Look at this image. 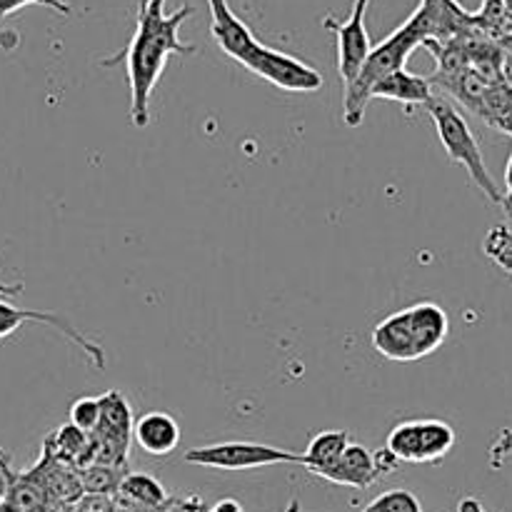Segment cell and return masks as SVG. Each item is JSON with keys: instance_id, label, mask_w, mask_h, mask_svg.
<instances>
[{"instance_id": "8992f818", "label": "cell", "mask_w": 512, "mask_h": 512, "mask_svg": "<svg viewBox=\"0 0 512 512\" xmlns=\"http://www.w3.org/2000/svg\"><path fill=\"white\" fill-rule=\"evenodd\" d=\"M185 463L200 465V468L215 470H255L268 468V465H300V453L275 448L265 443H250V440H228V443L200 445L185 453Z\"/></svg>"}, {"instance_id": "d4e9b609", "label": "cell", "mask_w": 512, "mask_h": 512, "mask_svg": "<svg viewBox=\"0 0 512 512\" xmlns=\"http://www.w3.org/2000/svg\"><path fill=\"white\" fill-rule=\"evenodd\" d=\"M458 512H488L478 498H463L458 503Z\"/></svg>"}, {"instance_id": "52a82bcc", "label": "cell", "mask_w": 512, "mask_h": 512, "mask_svg": "<svg viewBox=\"0 0 512 512\" xmlns=\"http://www.w3.org/2000/svg\"><path fill=\"white\" fill-rule=\"evenodd\" d=\"M240 65L248 68L253 75H258V78L268 80L275 88L288 90V93H315L325 83L320 70L310 68L308 63H303L295 55L268 48L263 43L255 45Z\"/></svg>"}, {"instance_id": "83f0119b", "label": "cell", "mask_w": 512, "mask_h": 512, "mask_svg": "<svg viewBox=\"0 0 512 512\" xmlns=\"http://www.w3.org/2000/svg\"><path fill=\"white\" fill-rule=\"evenodd\" d=\"M505 10H508V15L512 18V0H505Z\"/></svg>"}, {"instance_id": "5bb4252c", "label": "cell", "mask_w": 512, "mask_h": 512, "mask_svg": "<svg viewBox=\"0 0 512 512\" xmlns=\"http://www.w3.org/2000/svg\"><path fill=\"white\" fill-rule=\"evenodd\" d=\"M118 495L123 503H128L135 512H168L170 495L160 480L148 473H128L123 475L118 485Z\"/></svg>"}, {"instance_id": "7c38bea8", "label": "cell", "mask_w": 512, "mask_h": 512, "mask_svg": "<svg viewBox=\"0 0 512 512\" xmlns=\"http://www.w3.org/2000/svg\"><path fill=\"white\" fill-rule=\"evenodd\" d=\"M318 478L328 480V483L345 485V488L365 490L378 480V468H375V458L365 445L350 443L345 453L340 455L338 463L320 473Z\"/></svg>"}, {"instance_id": "3957f363", "label": "cell", "mask_w": 512, "mask_h": 512, "mask_svg": "<svg viewBox=\"0 0 512 512\" xmlns=\"http://www.w3.org/2000/svg\"><path fill=\"white\" fill-rule=\"evenodd\" d=\"M428 43V35H425L423 25L418 23L415 15H410L403 25H400L395 33H390L383 43L373 45V50L365 58L363 68H360L358 78L343 90V118L345 125L350 128H358L363 125L365 110L370 103V90L378 80H383L385 75L395 73V70L405 68L410 53L420 45Z\"/></svg>"}, {"instance_id": "cb8c5ba5", "label": "cell", "mask_w": 512, "mask_h": 512, "mask_svg": "<svg viewBox=\"0 0 512 512\" xmlns=\"http://www.w3.org/2000/svg\"><path fill=\"white\" fill-rule=\"evenodd\" d=\"M210 512H245V510L235 498H223V500H218L213 508H210Z\"/></svg>"}, {"instance_id": "9c48e42d", "label": "cell", "mask_w": 512, "mask_h": 512, "mask_svg": "<svg viewBox=\"0 0 512 512\" xmlns=\"http://www.w3.org/2000/svg\"><path fill=\"white\" fill-rule=\"evenodd\" d=\"M23 323H40V325H48V328L58 330L63 338H68L70 343L78 345L85 355H88L90 365L98 370L105 368V353L98 343L85 338L68 318H60V315L50 313V310H23V308H15L10 305L8 300L0 298V338L10 335L13 330H18Z\"/></svg>"}, {"instance_id": "4fadbf2b", "label": "cell", "mask_w": 512, "mask_h": 512, "mask_svg": "<svg viewBox=\"0 0 512 512\" xmlns=\"http://www.w3.org/2000/svg\"><path fill=\"white\" fill-rule=\"evenodd\" d=\"M373 98L393 100V103L403 105H423L425 108L433 100V83H430V78L410 73L408 68H400L373 85L370 100Z\"/></svg>"}, {"instance_id": "8fae6325", "label": "cell", "mask_w": 512, "mask_h": 512, "mask_svg": "<svg viewBox=\"0 0 512 512\" xmlns=\"http://www.w3.org/2000/svg\"><path fill=\"white\" fill-rule=\"evenodd\" d=\"M133 440L143 453L153 455V458H168L180 443V425L170 413L153 410L135 420Z\"/></svg>"}, {"instance_id": "ffe728a7", "label": "cell", "mask_w": 512, "mask_h": 512, "mask_svg": "<svg viewBox=\"0 0 512 512\" xmlns=\"http://www.w3.org/2000/svg\"><path fill=\"white\" fill-rule=\"evenodd\" d=\"M25 5H43V8L55 10L60 15H70L73 13V5L65 3V0H0V20L8 18V15L18 13L20 8Z\"/></svg>"}, {"instance_id": "5b68a950", "label": "cell", "mask_w": 512, "mask_h": 512, "mask_svg": "<svg viewBox=\"0 0 512 512\" xmlns=\"http://www.w3.org/2000/svg\"><path fill=\"white\" fill-rule=\"evenodd\" d=\"M455 448V430L435 418L405 420L385 438V450L398 463H438Z\"/></svg>"}, {"instance_id": "7402d4cb", "label": "cell", "mask_w": 512, "mask_h": 512, "mask_svg": "<svg viewBox=\"0 0 512 512\" xmlns=\"http://www.w3.org/2000/svg\"><path fill=\"white\" fill-rule=\"evenodd\" d=\"M373 458H375V468H378V475H383V473H393L395 468H398V460L393 458V455L388 453V450L385 448H380L378 453H373Z\"/></svg>"}, {"instance_id": "d6986e66", "label": "cell", "mask_w": 512, "mask_h": 512, "mask_svg": "<svg viewBox=\"0 0 512 512\" xmlns=\"http://www.w3.org/2000/svg\"><path fill=\"white\" fill-rule=\"evenodd\" d=\"M100 418L98 398H80L70 405V425H75L83 433H93Z\"/></svg>"}, {"instance_id": "e0dca14e", "label": "cell", "mask_w": 512, "mask_h": 512, "mask_svg": "<svg viewBox=\"0 0 512 512\" xmlns=\"http://www.w3.org/2000/svg\"><path fill=\"white\" fill-rule=\"evenodd\" d=\"M363 512H425V510L423 505H420L418 495L410 493V490L398 488V490H388V493L370 500Z\"/></svg>"}, {"instance_id": "603a6c76", "label": "cell", "mask_w": 512, "mask_h": 512, "mask_svg": "<svg viewBox=\"0 0 512 512\" xmlns=\"http://www.w3.org/2000/svg\"><path fill=\"white\" fill-rule=\"evenodd\" d=\"M500 205H503L505 215H508V220L512 223V155L508 160V170H505V193H503V200H500Z\"/></svg>"}, {"instance_id": "277c9868", "label": "cell", "mask_w": 512, "mask_h": 512, "mask_svg": "<svg viewBox=\"0 0 512 512\" xmlns=\"http://www.w3.org/2000/svg\"><path fill=\"white\" fill-rule=\"evenodd\" d=\"M425 110H428L430 118H433L435 130H438V138L440 143H443L448 158L468 170L470 180L483 190L485 198L493 200V203H500V200H503V190L498 188L495 178L490 175L483 158V150H480L478 145V138H475V133L470 130L463 113H460L450 100L435 98V95L433 100L425 105Z\"/></svg>"}, {"instance_id": "30bf717a", "label": "cell", "mask_w": 512, "mask_h": 512, "mask_svg": "<svg viewBox=\"0 0 512 512\" xmlns=\"http://www.w3.org/2000/svg\"><path fill=\"white\" fill-rule=\"evenodd\" d=\"M210 8V35H213L215 43L220 45L228 58H233L235 63H243L245 55L260 43L253 35V30L233 13L228 0H208Z\"/></svg>"}, {"instance_id": "484cf974", "label": "cell", "mask_w": 512, "mask_h": 512, "mask_svg": "<svg viewBox=\"0 0 512 512\" xmlns=\"http://www.w3.org/2000/svg\"><path fill=\"white\" fill-rule=\"evenodd\" d=\"M18 293H23V283H18V285H3L0 283V298H13V295H18Z\"/></svg>"}, {"instance_id": "2e32d148", "label": "cell", "mask_w": 512, "mask_h": 512, "mask_svg": "<svg viewBox=\"0 0 512 512\" xmlns=\"http://www.w3.org/2000/svg\"><path fill=\"white\" fill-rule=\"evenodd\" d=\"M123 470L110 468V465H88V468H80V488L83 493L98 495L105 498L110 493H118V485L123 480Z\"/></svg>"}, {"instance_id": "4316f807", "label": "cell", "mask_w": 512, "mask_h": 512, "mask_svg": "<svg viewBox=\"0 0 512 512\" xmlns=\"http://www.w3.org/2000/svg\"><path fill=\"white\" fill-rule=\"evenodd\" d=\"M288 512H300V503H298V500H293V503H290Z\"/></svg>"}, {"instance_id": "7a4b0ae2", "label": "cell", "mask_w": 512, "mask_h": 512, "mask_svg": "<svg viewBox=\"0 0 512 512\" xmlns=\"http://www.w3.org/2000/svg\"><path fill=\"white\" fill-rule=\"evenodd\" d=\"M448 313L435 303H415L380 320L373 330V348L398 363L428 358L448 338Z\"/></svg>"}, {"instance_id": "6da1fadb", "label": "cell", "mask_w": 512, "mask_h": 512, "mask_svg": "<svg viewBox=\"0 0 512 512\" xmlns=\"http://www.w3.org/2000/svg\"><path fill=\"white\" fill-rule=\"evenodd\" d=\"M190 18V5L165 13V0H140L135 10V30L128 48L113 58L100 60L110 68L125 63L130 85V123L145 128L150 123V98L170 55H193L195 45L180 40V25Z\"/></svg>"}, {"instance_id": "ba28073f", "label": "cell", "mask_w": 512, "mask_h": 512, "mask_svg": "<svg viewBox=\"0 0 512 512\" xmlns=\"http://www.w3.org/2000/svg\"><path fill=\"white\" fill-rule=\"evenodd\" d=\"M370 0H353L348 20L325 18L323 25L335 35V48H338V73L343 78V90L358 78L365 58L373 50L368 28H365V15H368Z\"/></svg>"}, {"instance_id": "44dd1931", "label": "cell", "mask_w": 512, "mask_h": 512, "mask_svg": "<svg viewBox=\"0 0 512 512\" xmlns=\"http://www.w3.org/2000/svg\"><path fill=\"white\" fill-rule=\"evenodd\" d=\"M168 512H210V508L198 498V495H190V498L183 500H170Z\"/></svg>"}, {"instance_id": "9a60e30c", "label": "cell", "mask_w": 512, "mask_h": 512, "mask_svg": "<svg viewBox=\"0 0 512 512\" xmlns=\"http://www.w3.org/2000/svg\"><path fill=\"white\" fill-rule=\"evenodd\" d=\"M348 445V430H323V433H318L310 440L308 450L300 455V465H305L313 475L325 473V470L338 463Z\"/></svg>"}, {"instance_id": "ac0fdd59", "label": "cell", "mask_w": 512, "mask_h": 512, "mask_svg": "<svg viewBox=\"0 0 512 512\" xmlns=\"http://www.w3.org/2000/svg\"><path fill=\"white\" fill-rule=\"evenodd\" d=\"M485 253L498 263L505 273L512 275V230L505 225H495L485 240Z\"/></svg>"}]
</instances>
